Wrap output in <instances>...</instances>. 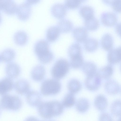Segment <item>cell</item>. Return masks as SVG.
Wrapping results in <instances>:
<instances>
[{
  "instance_id": "obj_26",
  "label": "cell",
  "mask_w": 121,
  "mask_h": 121,
  "mask_svg": "<svg viewBox=\"0 0 121 121\" xmlns=\"http://www.w3.org/2000/svg\"><path fill=\"white\" fill-rule=\"evenodd\" d=\"M84 25L86 29L91 31L97 30L99 26L98 20L94 16L84 20Z\"/></svg>"
},
{
  "instance_id": "obj_25",
  "label": "cell",
  "mask_w": 121,
  "mask_h": 121,
  "mask_svg": "<svg viewBox=\"0 0 121 121\" xmlns=\"http://www.w3.org/2000/svg\"><path fill=\"white\" fill-rule=\"evenodd\" d=\"M14 40L15 43L20 46H23L27 43L28 37L25 32L20 31L17 32L14 35Z\"/></svg>"
},
{
  "instance_id": "obj_15",
  "label": "cell",
  "mask_w": 121,
  "mask_h": 121,
  "mask_svg": "<svg viewBox=\"0 0 121 121\" xmlns=\"http://www.w3.org/2000/svg\"><path fill=\"white\" fill-rule=\"evenodd\" d=\"M12 79L8 77L0 80V95L6 94L12 90L14 84Z\"/></svg>"
},
{
  "instance_id": "obj_28",
  "label": "cell",
  "mask_w": 121,
  "mask_h": 121,
  "mask_svg": "<svg viewBox=\"0 0 121 121\" xmlns=\"http://www.w3.org/2000/svg\"><path fill=\"white\" fill-rule=\"evenodd\" d=\"M85 50L89 52H92L97 49L98 46V41L96 39L90 38L86 39L84 44Z\"/></svg>"
},
{
  "instance_id": "obj_21",
  "label": "cell",
  "mask_w": 121,
  "mask_h": 121,
  "mask_svg": "<svg viewBox=\"0 0 121 121\" xmlns=\"http://www.w3.org/2000/svg\"><path fill=\"white\" fill-rule=\"evenodd\" d=\"M60 32L56 26H52L47 30L46 38L48 41L52 42L56 41L59 37Z\"/></svg>"
},
{
  "instance_id": "obj_16",
  "label": "cell",
  "mask_w": 121,
  "mask_h": 121,
  "mask_svg": "<svg viewBox=\"0 0 121 121\" xmlns=\"http://www.w3.org/2000/svg\"><path fill=\"white\" fill-rule=\"evenodd\" d=\"M45 73L44 67L42 65H38L32 69L31 72V77L34 80L40 81L44 78Z\"/></svg>"
},
{
  "instance_id": "obj_45",
  "label": "cell",
  "mask_w": 121,
  "mask_h": 121,
  "mask_svg": "<svg viewBox=\"0 0 121 121\" xmlns=\"http://www.w3.org/2000/svg\"><path fill=\"white\" fill-rule=\"evenodd\" d=\"M1 108L0 107V114H1Z\"/></svg>"
},
{
  "instance_id": "obj_3",
  "label": "cell",
  "mask_w": 121,
  "mask_h": 121,
  "mask_svg": "<svg viewBox=\"0 0 121 121\" xmlns=\"http://www.w3.org/2000/svg\"><path fill=\"white\" fill-rule=\"evenodd\" d=\"M22 102L21 99L15 95L5 94L0 100V107L2 109L16 111L22 107Z\"/></svg>"
},
{
  "instance_id": "obj_22",
  "label": "cell",
  "mask_w": 121,
  "mask_h": 121,
  "mask_svg": "<svg viewBox=\"0 0 121 121\" xmlns=\"http://www.w3.org/2000/svg\"><path fill=\"white\" fill-rule=\"evenodd\" d=\"M94 104L96 108L101 111L105 110L108 105L107 99L105 96L102 95H98L96 97Z\"/></svg>"
},
{
  "instance_id": "obj_46",
  "label": "cell",
  "mask_w": 121,
  "mask_h": 121,
  "mask_svg": "<svg viewBox=\"0 0 121 121\" xmlns=\"http://www.w3.org/2000/svg\"></svg>"
},
{
  "instance_id": "obj_43",
  "label": "cell",
  "mask_w": 121,
  "mask_h": 121,
  "mask_svg": "<svg viewBox=\"0 0 121 121\" xmlns=\"http://www.w3.org/2000/svg\"><path fill=\"white\" fill-rule=\"evenodd\" d=\"M81 2V3L84 2L85 1L87 0H79Z\"/></svg>"
},
{
  "instance_id": "obj_32",
  "label": "cell",
  "mask_w": 121,
  "mask_h": 121,
  "mask_svg": "<svg viewBox=\"0 0 121 121\" xmlns=\"http://www.w3.org/2000/svg\"><path fill=\"white\" fill-rule=\"evenodd\" d=\"M82 48L78 43H74L71 45L68 49V54L70 58L82 55Z\"/></svg>"
},
{
  "instance_id": "obj_6",
  "label": "cell",
  "mask_w": 121,
  "mask_h": 121,
  "mask_svg": "<svg viewBox=\"0 0 121 121\" xmlns=\"http://www.w3.org/2000/svg\"><path fill=\"white\" fill-rule=\"evenodd\" d=\"M101 78L97 73L87 76L84 82L86 87L87 89L91 91L97 90L101 85Z\"/></svg>"
},
{
  "instance_id": "obj_13",
  "label": "cell",
  "mask_w": 121,
  "mask_h": 121,
  "mask_svg": "<svg viewBox=\"0 0 121 121\" xmlns=\"http://www.w3.org/2000/svg\"><path fill=\"white\" fill-rule=\"evenodd\" d=\"M14 87L18 94L23 95L26 94L29 91L30 86L27 81L21 79L15 82L14 84Z\"/></svg>"
},
{
  "instance_id": "obj_44",
  "label": "cell",
  "mask_w": 121,
  "mask_h": 121,
  "mask_svg": "<svg viewBox=\"0 0 121 121\" xmlns=\"http://www.w3.org/2000/svg\"><path fill=\"white\" fill-rule=\"evenodd\" d=\"M2 20V17L0 13V24L1 23Z\"/></svg>"
},
{
  "instance_id": "obj_14",
  "label": "cell",
  "mask_w": 121,
  "mask_h": 121,
  "mask_svg": "<svg viewBox=\"0 0 121 121\" xmlns=\"http://www.w3.org/2000/svg\"><path fill=\"white\" fill-rule=\"evenodd\" d=\"M72 34L74 39L79 43L84 42L87 39L88 36L86 30L82 27L75 28L73 30Z\"/></svg>"
},
{
  "instance_id": "obj_34",
  "label": "cell",
  "mask_w": 121,
  "mask_h": 121,
  "mask_svg": "<svg viewBox=\"0 0 121 121\" xmlns=\"http://www.w3.org/2000/svg\"><path fill=\"white\" fill-rule=\"evenodd\" d=\"M121 100L117 99L114 101L111 106V112L112 115L116 117H121Z\"/></svg>"
},
{
  "instance_id": "obj_11",
  "label": "cell",
  "mask_w": 121,
  "mask_h": 121,
  "mask_svg": "<svg viewBox=\"0 0 121 121\" xmlns=\"http://www.w3.org/2000/svg\"><path fill=\"white\" fill-rule=\"evenodd\" d=\"M106 92L110 95H115L119 93L121 87L119 83L115 80L110 79L107 81L104 85Z\"/></svg>"
},
{
  "instance_id": "obj_47",
  "label": "cell",
  "mask_w": 121,
  "mask_h": 121,
  "mask_svg": "<svg viewBox=\"0 0 121 121\" xmlns=\"http://www.w3.org/2000/svg\"></svg>"
},
{
  "instance_id": "obj_29",
  "label": "cell",
  "mask_w": 121,
  "mask_h": 121,
  "mask_svg": "<svg viewBox=\"0 0 121 121\" xmlns=\"http://www.w3.org/2000/svg\"><path fill=\"white\" fill-rule=\"evenodd\" d=\"M90 104L86 99L82 98L79 99L77 101L75 105L77 111L81 113H84L88 109Z\"/></svg>"
},
{
  "instance_id": "obj_2",
  "label": "cell",
  "mask_w": 121,
  "mask_h": 121,
  "mask_svg": "<svg viewBox=\"0 0 121 121\" xmlns=\"http://www.w3.org/2000/svg\"><path fill=\"white\" fill-rule=\"evenodd\" d=\"M34 51L39 60L42 64L49 63L53 59V54L49 50V43L45 40H41L36 43Z\"/></svg>"
},
{
  "instance_id": "obj_36",
  "label": "cell",
  "mask_w": 121,
  "mask_h": 121,
  "mask_svg": "<svg viewBox=\"0 0 121 121\" xmlns=\"http://www.w3.org/2000/svg\"><path fill=\"white\" fill-rule=\"evenodd\" d=\"M81 3L79 0H65V5L67 8L74 9L79 8Z\"/></svg>"
},
{
  "instance_id": "obj_9",
  "label": "cell",
  "mask_w": 121,
  "mask_h": 121,
  "mask_svg": "<svg viewBox=\"0 0 121 121\" xmlns=\"http://www.w3.org/2000/svg\"><path fill=\"white\" fill-rule=\"evenodd\" d=\"M51 12L52 16L55 18L59 19H62L66 14L67 8L63 4H56L52 6Z\"/></svg>"
},
{
  "instance_id": "obj_12",
  "label": "cell",
  "mask_w": 121,
  "mask_h": 121,
  "mask_svg": "<svg viewBox=\"0 0 121 121\" xmlns=\"http://www.w3.org/2000/svg\"><path fill=\"white\" fill-rule=\"evenodd\" d=\"M26 98L28 104L33 107L38 106L41 102V96L36 91H29L26 94Z\"/></svg>"
},
{
  "instance_id": "obj_27",
  "label": "cell",
  "mask_w": 121,
  "mask_h": 121,
  "mask_svg": "<svg viewBox=\"0 0 121 121\" xmlns=\"http://www.w3.org/2000/svg\"><path fill=\"white\" fill-rule=\"evenodd\" d=\"M67 87L70 93L74 94L80 91L82 88V85L80 82L78 80L73 79L69 82Z\"/></svg>"
},
{
  "instance_id": "obj_8",
  "label": "cell",
  "mask_w": 121,
  "mask_h": 121,
  "mask_svg": "<svg viewBox=\"0 0 121 121\" xmlns=\"http://www.w3.org/2000/svg\"><path fill=\"white\" fill-rule=\"evenodd\" d=\"M101 20L103 25L107 27H111L116 24L117 18V15L113 13L104 12L101 14Z\"/></svg>"
},
{
  "instance_id": "obj_18",
  "label": "cell",
  "mask_w": 121,
  "mask_h": 121,
  "mask_svg": "<svg viewBox=\"0 0 121 121\" xmlns=\"http://www.w3.org/2000/svg\"><path fill=\"white\" fill-rule=\"evenodd\" d=\"M73 25L72 22L66 19H62L58 22L56 27L60 32L66 33L72 29Z\"/></svg>"
},
{
  "instance_id": "obj_17",
  "label": "cell",
  "mask_w": 121,
  "mask_h": 121,
  "mask_svg": "<svg viewBox=\"0 0 121 121\" xmlns=\"http://www.w3.org/2000/svg\"><path fill=\"white\" fill-rule=\"evenodd\" d=\"M108 53L107 60L111 64H115L119 63L121 60L120 47L111 50Z\"/></svg>"
},
{
  "instance_id": "obj_37",
  "label": "cell",
  "mask_w": 121,
  "mask_h": 121,
  "mask_svg": "<svg viewBox=\"0 0 121 121\" xmlns=\"http://www.w3.org/2000/svg\"><path fill=\"white\" fill-rule=\"evenodd\" d=\"M113 9L115 12L120 13L121 12V0H117L112 5Z\"/></svg>"
},
{
  "instance_id": "obj_40",
  "label": "cell",
  "mask_w": 121,
  "mask_h": 121,
  "mask_svg": "<svg viewBox=\"0 0 121 121\" xmlns=\"http://www.w3.org/2000/svg\"><path fill=\"white\" fill-rule=\"evenodd\" d=\"M26 2L30 5L34 4L39 3L40 0H26Z\"/></svg>"
},
{
  "instance_id": "obj_35",
  "label": "cell",
  "mask_w": 121,
  "mask_h": 121,
  "mask_svg": "<svg viewBox=\"0 0 121 121\" xmlns=\"http://www.w3.org/2000/svg\"><path fill=\"white\" fill-rule=\"evenodd\" d=\"M70 59L69 65L73 69H78L83 65L84 60L82 55Z\"/></svg>"
},
{
  "instance_id": "obj_24",
  "label": "cell",
  "mask_w": 121,
  "mask_h": 121,
  "mask_svg": "<svg viewBox=\"0 0 121 121\" xmlns=\"http://www.w3.org/2000/svg\"><path fill=\"white\" fill-rule=\"evenodd\" d=\"M82 70L84 74L88 76L96 73L97 67L93 62H86L83 65Z\"/></svg>"
},
{
  "instance_id": "obj_38",
  "label": "cell",
  "mask_w": 121,
  "mask_h": 121,
  "mask_svg": "<svg viewBox=\"0 0 121 121\" xmlns=\"http://www.w3.org/2000/svg\"><path fill=\"white\" fill-rule=\"evenodd\" d=\"M99 119L100 121L112 120V118L110 115L106 112L102 113L99 117Z\"/></svg>"
},
{
  "instance_id": "obj_7",
  "label": "cell",
  "mask_w": 121,
  "mask_h": 121,
  "mask_svg": "<svg viewBox=\"0 0 121 121\" xmlns=\"http://www.w3.org/2000/svg\"><path fill=\"white\" fill-rule=\"evenodd\" d=\"M31 9L30 5L26 2L23 3L18 6L16 13L18 19L22 21H26L30 17Z\"/></svg>"
},
{
  "instance_id": "obj_23",
  "label": "cell",
  "mask_w": 121,
  "mask_h": 121,
  "mask_svg": "<svg viewBox=\"0 0 121 121\" xmlns=\"http://www.w3.org/2000/svg\"><path fill=\"white\" fill-rule=\"evenodd\" d=\"M113 73V67L109 65L100 68L97 73L101 78L108 79L111 77Z\"/></svg>"
},
{
  "instance_id": "obj_4",
  "label": "cell",
  "mask_w": 121,
  "mask_h": 121,
  "mask_svg": "<svg viewBox=\"0 0 121 121\" xmlns=\"http://www.w3.org/2000/svg\"><path fill=\"white\" fill-rule=\"evenodd\" d=\"M70 65L68 61L64 58H60L56 61L51 70L53 78L59 80L64 77L69 71Z\"/></svg>"
},
{
  "instance_id": "obj_10",
  "label": "cell",
  "mask_w": 121,
  "mask_h": 121,
  "mask_svg": "<svg viewBox=\"0 0 121 121\" xmlns=\"http://www.w3.org/2000/svg\"><path fill=\"white\" fill-rule=\"evenodd\" d=\"M20 72V67L14 62H9L6 66V74L8 77L12 79L17 78L19 75Z\"/></svg>"
},
{
  "instance_id": "obj_41",
  "label": "cell",
  "mask_w": 121,
  "mask_h": 121,
  "mask_svg": "<svg viewBox=\"0 0 121 121\" xmlns=\"http://www.w3.org/2000/svg\"><path fill=\"white\" fill-rule=\"evenodd\" d=\"M120 24L118 23L116 27V30L117 33L119 34V30H120Z\"/></svg>"
},
{
  "instance_id": "obj_30",
  "label": "cell",
  "mask_w": 121,
  "mask_h": 121,
  "mask_svg": "<svg viewBox=\"0 0 121 121\" xmlns=\"http://www.w3.org/2000/svg\"><path fill=\"white\" fill-rule=\"evenodd\" d=\"M15 56V51L11 49H7L4 50L0 56V59L6 62H10L14 58Z\"/></svg>"
},
{
  "instance_id": "obj_1",
  "label": "cell",
  "mask_w": 121,
  "mask_h": 121,
  "mask_svg": "<svg viewBox=\"0 0 121 121\" xmlns=\"http://www.w3.org/2000/svg\"><path fill=\"white\" fill-rule=\"evenodd\" d=\"M38 106L39 115L45 119L59 116L62 113L64 110L62 104L56 100L41 102Z\"/></svg>"
},
{
  "instance_id": "obj_5",
  "label": "cell",
  "mask_w": 121,
  "mask_h": 121,
  "mask_svg": "<svg viewBox=\"0 0 121 121\" xmlns=\"http://www.w3.org/2000/svg\"><path fill=\"white\" fill-rule=\"evenodd\" d=\"M61 88V85L58 80L48 79L42 83L40 90L42 94L47 96L57 94L60 91Z\"/></svg>"
},
{
  "instance_id": "obj_20",
  "label": "cell",
  "mask_w": 121,
  "mask_h": 121,
  "mask_svg": "<svg viewBox=\"0 0 121 121\" xmlns=\"http://www.w3.org/2000/svg\"><path fill=\"white\" fill-rule=\"evenodd\" d=\"M113 40L112 37L110 34H105L102 37L101 45L103 48L106 51L111 50L113 46Z\"/></svg>"
},
{
  "instance_id": "obj_42",
  "label": "cell",
  "mask_w": 121,
  "mask_h": 121,
  "mask_svg": "<svg viewBox=\"0 0 121 121\" xmlns=\"http://www.w3.org/2000/svg\"><path fill=\"white\" fill-rule=\"evenodd\" d=\"M4 0H0V10L2 9Z\"/></svg>"
},
{
  "instance_id": "obj_39",
  "label": "cell",
  "mask_w": 121,
  "mask_h": 121,
  "mask_svg": "<svg viewBox=\"0 0 121 121\" xmlns=\"http://www.w3.org/2000/svg\"><path fill=\"white\" fill-rule=\"evenodd\" d=\"M102 2L108 5L112 6L117 0H102Z\"/></svg>"
},
{
  "instance_id": "obj_19",
  "label": "cell",
  "mask_w": 121,
  "mask_h": 121,
  "mask_svg": "<svg viewBox=\"0 0 121 121\" xmlns=\"http://www.w3.org/2000/svg\"><path fill=\"white\" fill-rule=\"evenodd\" d=\"M17 7L14 2L11 0H5L2 9L6 14L12 15L16 13Z\"/></svg>"
},
{
  "instance_id": "obj_31",
  "label": "cell",
  "mask_w": 121,
  "mask_h": 121,
  "mask_svg": "<svg viewBox=\"0 0 121 121\" xmlns=\"http://www.w3.org/2000/svg\"><path fill=\"white\" fill-rule=\"evenodd\" d=\"M79 13L81 16L84 20L94 16V11L91 7L85 6L79 9Z\"/></svg>"
},
{
  "instance_id": "obj_33",
  "label": "cell",
  "mask_w": 121,
  "mask_h": 121,
  "mask_svg": "<svg viewBox=\"0 0 121 121\" xmlns=\"http://www.w3.org/2000/svg\"><path fill=\"white\" fill-rule=\"evenodd\" d=\"M75 103V99L73 94L71 93L67 94L64 97L62 104L64 107L66 108L73 106Z\"/></svg>"
}]
</instances>
